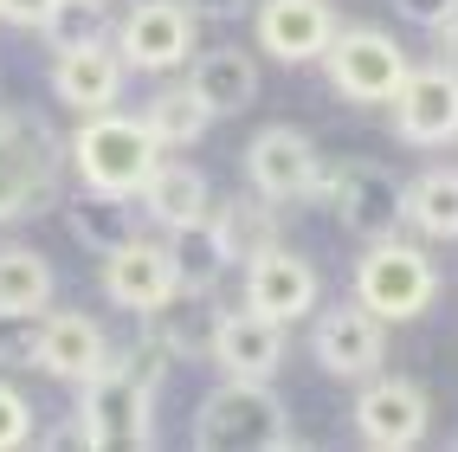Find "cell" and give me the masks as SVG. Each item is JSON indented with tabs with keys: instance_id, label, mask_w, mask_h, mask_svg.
<instances>
[{
	"instance_id": "6da1fadb",
	"label": "cell",
	"mask_w": 458,
	"mask_h": 452,
	"mask_svg": "<svg viewBox=\"0 0 458 452\" xmlns=\"http://www.w3.org/2000/svg\"><path fill=\"white\" fill-rule=\"evenodd\" d=\"M58 168H65V142L52 136L46 116L0 104V226L46 214L58 200Z\"/></svg>"
},
{
	"instance_id": "7a4b0ae2",
	"label": "cell",
	"mask_w": 458,
	"mask_h": 452,
	"mask_svg": "<svg viewBox=\"0 0 458 452\" xmlns=\"http://www.w3.org/2000/svg\"><path fill=\"white\" fill-rule=\"evenodd\" d=\"M194 446L200 452H284L297 446L291 407L271 395V381H220L194 407Z\"/></svg>"
},
{
	"instance_id": "3957f363",
	"label": "cell",
	"mask_w": 458,
	"mask_h": 452,
	"mask_svg": "<svg viewBox=\"0 0 458 452\" xmlns=\"http://www.w3.org/2000/svg\"><path fill=\"white\" fill-rule=\"evenodd\" d=\"M78 446H98V452H148L162 433H156V388L136 381L123 362L110 355V369H98L90 381H78V427H72Z\"/></svg>"
},
{
	"instance_id": "277c9868",
	"label": "cell",
	"mask_w": 458,
	"mask_h": 452,
	"mask_svg": "<svg viewBox=\"0 0 458 452\" xmlns=\"http://www.w3.org/2000/svg\"><path fill=\"white\" fill-rule=\"evenodd\" d=\"M156 136H148L142 116H110V110H90L84 130L72 136V168L90 194H116V200H136L148 168H156Z\"/></svg>"
},
{
	"instance_id": "5b68a950",
	"label": "cell",
	"mask_w": 458,
	"mask_h": 452,
	"mask_svg": "<svg viewBox=\"0 0 458 452\" xmlns=\"http://www.w3.org/2000/svg\"><path fill=\"white\" fill-rule=\"evenodd\" d=\"M439 297V265L407 239H369V252L355 265V304L375 311L381 323H413Z\"/></svg>"
},
{
	"instance_id": "8992f818",
	"label": "cell",
	"mask_w": 458,
	"mask_h": 452,
	"mask_svg": "<svg viewBox=\"0 0 458 452\" xmlns=\"http://www.w3.org/2000/svg\"><path fill=\"white\" fill-rule=\"evenodd\" d=\"M310 200H329L343 233H355V239H387L407 220V188L381 162H335V168L317 162Z\"/></svg>"
},
{
	"instance_id": "52a82bcc",
	"label": "cell",
	"mask_w": 458,
	"mask_h": 452,
	"mask_svg": "<svg viewBox=\"0 0 458 452\" xmlns=\"http://www.w3.org/2000/svg\"><path fill=\"white\" fill-rule=\"evenodd\" d=\"M323 72L349 104H387L407 78V52L381 26H335V39L323 46Z\"/></svg>"
},
{
	"instance_id": "ba28073f",
	"label": "cell",
	"mask_w": 458,
	"mask_h": 452,
	"mask_svg": "<svg viewBox=\"0 0 458 452\" xmlns=\"http://www.w3.org/2000/svg\"><path fill=\"white\" fill-rule=\"evenodd\" d=\"M98 285H104V297H110L116 311H136V317H156L162 304H174V297H181L168 239H142V233H130L123 246L104 252Z\"/></svg>"
},
{
	"instance_id": "9c48e42d",
	"label": "cell",
	"mask_w": 458,
	"mask_h": 452,
	"mask_svg": "<svg viewBox=\"0 0 458 452\" xmlns=\"http://www.w3.org/2000/svg\"><path fill=\"white\" fill-rule=\"evenodd\" d=\"M310 355H317V369L335 375V381H369L381 369V355H387V323L375 311H361L355 297L349 304H329V311H317Z\"/></svg>"
},
{
	"instance_id": "30bf717a",
	"label": "cell",
	"mask_w": 458,
	"mask_h": 452,
	"mask_svg": "<svg viewBox=\"0 0 458 452\" xmlns=\"http://www.w3.org/2000/svg\"><path fill=\"white\" fill-rule=\"evenodd\" d=\"M116 52L136 72H174L194 58V7L188 0H136L116 26Z\"/></svg>"
},
{
	"instance_id": "8fae6325",
	"label": "cell",
	"mask_w": 458,
	"mask_h": 452,
	"mask_svg": "<svg viewBox=\"0 0 458 452\" xmlns=\"http://www.w3.org/2000/svg\"><path fill=\"white\" fill-rule=\"evenodd\" d=\"M394 130L413 149H445L458 142V72L452 65H407L394 90Z\"/></svg>"
},
{
	"instance_id": "7c38bea8",
	"label": "cell",
	"mask_w": 458,
	"mask_h": 452,
	"mask_svg": "<svg viewBox=\"0 0 458 452\" xmlns=\"http://www.w3.org/2000/svg\"><path fill=\"white\" fill-rule=\"evenodd\" d=\"M317 142L291 130V124H265L252 142H246V181H252V194L271 200V207H291L310 194V181H317Z\"/></svg>"
},
{
	"instance_id": "4fadbf2b",
	"label": "cell",
	"mask_w": 458,
	"mask_h": 452,
	"mask_svg": "<svg viewBox=\"0 0 458 452\" xmlns=\"http://www.w3.org/2000/svg\"><path fill=\"white\" fill-rule=\"evenodd\" d=\"M426 420H433L426 388H413L401 375H369V388L355 401V433L375 452H413L426 439Z\"/></svg>"
},
{
	"instance_id": "5bb4252c",
	"label": "cell",
	"mask_w": 458,
	"mask_h": 452,
	"mask_svg": "<svg viewBox=\"0 0 458 452\" xmlns=\"http://www.w3.org/2000/svg\"><path fill=\"white\" fill-rule=\"evenodd\" d=\"M123 52H116L110 33L98 39H72V46H52V98L65 110H110L123 98Z\"/></svg>"
},
{
	"instance_id": "9a60e30c",
	"label": "cell",
	"mask_w": 458,
	"mask_h": 452,
	"mask_svg": "<svg viewBox=\"0 0 458 452\" xmlns=\"http://www.w3.org/2000/svg\"><path fill=\"white\" fill-rule=\"evenodd\" d=\"M213 362H220V375H233V381H271L278 362H284V323L259 317L252 304L220 311L213 317Z\"/></svg>"
},
{
	"instance_id": "2e32d148",
	"label": "cell",
	"mask_w": 458,
	"mask_h": 452,
	"mask_svg": "<svg viewBox=\"0 0 458 452\" xmlns=\"http://www.w3.org/2000/svg\"><path fill=\"white\" fill-rule=\"evenodd\" d=\"M246 304L271 323H297L317 304V265L297 259L284 246H265L259 259H246Z\"/></svg>"
},
{
	"instance_id": "e0dca14e",
	"label": "cell",
	"mask_w": 458,
	"mask_h": 452,
	"mask_svg": "<svg viewBox=\"0 0 458 452\" xmlns=\"http://www.w3.org/2000/svg\"><path fill=\"white\" fill-rule=\"evenodd\" d=\"M335 39V7L329 0H259V52L284 65H310Z\"/></svg>"
},
{
	"instance_id": "ac0fdd59",
	"label": "cell",
	"mask_w": 458,
	"mask_h": 452,
	"mask_svg": "<svg viewBox=\"0 0 458 452\" xmlns=\"http://www.w3.org/2000/svg\"><path fill=\"white\" fill-rule=\"evenodd\" d=\"M110 343L104 329L90 323L84 311H58V317H39V375H58V381H90L98 369H110Z\"/></svg>"
},
{
	"instance_id": "d6986e66",
	"label": "cell",
	"mask_w": 458,
	"mask_h": 452,
	"mask_svg": "<svg viewBox=\"0 0 458 452\" xmlns=\"http://www.w3.org/2000/svg\"><path fill=\"white\" fill-rule=\"evenodd\" d=\"M188 90L213 110V116H239V110H252L259 98V58L252 52H239V46H213V52H194L188 58Z\"/></svg>"
},
{
	"instance_id": "ffe728a7",
	"label": "cell",
	"mask_w": 458,
	"mask_h": 452,
	"mask_svg": "<svg viewBox=\"0 0 458 452\" xmlns=\"http://www.w3.org/2000/svg\"><path fill=\"white\" fill-rule=\"evenodd\" d=\"M136 200H142V214L156 226H168V233L194 226V220H207V175L194 162H156Z\"/></svg>"
},
{
	"instance_id": "44dd1931",
	"label": "cell",
	"mask_w": 458,
	"mask_h": 452,
	"mask_svg": "<svg viewBox=\"0 0 458 452\" xmlns=\"http://www.w3.org/2000/svg\"><path fill=\"white\" fill-rule=\"evenodd\" d=\"M207 226H213V239H220L226 265H246L265 246H278V214H271V200H220L207 214Z\"/></svg>"
},
{
	"instance_id": "7402d4cb",
	"label": "cell",
	"mask_w": 458,
	"mask_h": 452,
	"mask_svg": "<svg viewBox=\"0 0 458 452\" xmlns=\"http://www.w3.org/2000/svg\"><path fill=\"white\" fill-rule=\"evenodd\" d=\"M168 259H174L181 297H213V285H220V271H226V252H220V239H213L207 220L174 226V233H168Z\"/></svg>"
},
{
	"instance_id": "603a6c76",
	"label": "cell",
	"mask_w": 458,
	"mask_h": 452,
	"mask_svg": "<svg viewBox=\"0 0 458 452\" xmlns=\"http://www.w3.org/2000/svg\"><path fill=\"white\" fill-rule=\"evenodd\" d=\"M65 226H72V239H78V246H90V252H110V246H123V239L136 233V214H130V207L123 200H116V194H78V200H65Z\"/></svg>"
},
{
	"instance_id": "cb8c5ba5",
	"label": "cell",
	"mask_w": 458,
	"mask_h": 452,
	"mask_svg": "<svg viewBox=\"0 0 458 452\" xmlns=\"http://www.w3.org/2000/svg\"><path fill=\"white\" fill-rule=\"evenodd\" d=\"M142 124H148V136H156L162 149H188V142H200V136H207L213 110L194 98L188 84H168V90H156V98H148Z\"/></svg>"
},
{
	"instance_id": "d4e9b609",
	"label": "cell",
	"mask_w": 458,
	"mask_h": 452,
	"mask_svg": "<svg viewBox=\"0 0 458 452\" xmlns=\"http://www.w3.org/2000/svg\"><path fill=\"white\" fill-rule=\"evenodd\" d=\"M52 304V265L33 246H0V311H46Z\"/></svg>"
},
{
	"instance_id": "484cf974",
	"label": "cell",
	"mask_w": 458,
	"mask_h": 452,
	"mask_svg": "<svg viewBox=\"0 0 458 452\" xmlns=\"http://www.w3.org/2000/svg\"><path fill=\"white\" fill-rule=\"evenodd\" d=\"M407 220L426 239H458V175L452 168H433L407 188Z\"/></svg>"
},
{
	"instance_id": "4316f807",
	"label": "cell",
	"mask_w": 458,
	"mask_h": 452,
	"mask_svg": "<svg viewBox=\"0 0 458 452\" xmlns=\"http://www.w3.org/2000/svg\"><path fill=\"white\" fill-rule=\"evenodd\" d=\"M39 362V311H0V369Z\"/></svg>"
},
{
	"instance_id": "83f0119b",
	"label": "cell",
	"mask_w": 458,
	"mask_h": 452,
	"mask_svg": "<svg viewBox=\"0 0 458 452\" xmlns=\"http://www.w3.org/2000/svg\"><path fill=\"white\" fill-rule=\"evenodd\" d=\"M156 329H162L168 355H207V349H213V317H207V311H181V317L156 311Z\"/></svg>"
},
{
	"instance_id": "f1b7e54d",
	"label": "cell",
	"mask_w": 458,
	"mask_h": 452,
	"mask_svg": "<svg viewBox=\"0 0 458 452\" xmlns=\"http://www.w3.org/2000/svg\"><path fill=\"white\" fill-rule=\"evenodd\" d=\"M98 33H110V20H104V0H65V7L52 13V26H46V39H52V46L98 39Z\"/></svg>"
},
{
	"instance_id": "f546056e",
	"label": "cell",
	"mask_w": 458,
	"mask_h": 452,
	"mask_svg": "<svg viewBox=\"0 0 458 452\" xmlns=\"http://www.w3.org/2000/svg\"><path fill=\"white\" fill-rule=\"evenodd\" d=\"M26 439H33V407H26L20 388L0 381V452H13V446H26Z\"/></svg>"
},
{
	"instance_id": "4dcf8cb0",
	"label": "cell",
	"mask_w": 458,
	"mask_h": 452,
	"mask_svg": "<svg viewBox=\"0 0 458 452\" xmlns=\"http://www.w3.org/2000/svg\"><path fill=\"white\" fill-rule=\"evenodd\" d=\"M58 7H65V0H0V20H7V26H26V33H46Z\"/></svg>"
},
{
	"instance_id": "1f68e13d",
	"label": "cell",
	"mask_w": 458,
	"mask_h": 452,
	"mask_svg": "<svg viewBox=\"0 0 458 452\" xmlns=\"http://www.w3.org/2000/svg\"><path fill=\"white\" fill-rule=\"evenodd\" d=\"M452 7H458V0H394V13L413 20V26H439Z\"/></svg>"
},
{
	"instance_id": "d6a6232c",
	"label": "cell",
	"mask_w": 458,
	"mask_h": 452,
	"mask_svg": "<svg viewBox=\"0 0 458 452\" xmlns=\"http://www.w3.org/2000/svg\"><path fill=\"white\" fill-rule=\"evenodd\" d=\"M188 7H194V20H239L252 0H188Z\"/></svg>"
},
{
	"instance_id": "836d02e7",
	"label": "cell",
	"mask_w": 458,
	"mask_h": 452,
	"mask_svg": "<svg viewBox=\"0 0 458 452\" xmlns=\"http://www.w3.org/2000/svg\"><path fill=\"white\" fill-rule=\"evenodd\" d=\"M433 33H439V52H445V65L458 72V7H452V13H445V20L433 26Z\"/></svg>"
}]
</instances>
